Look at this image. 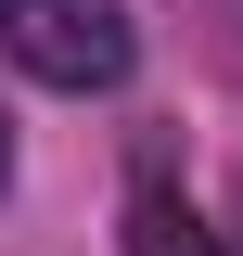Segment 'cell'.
<instances>
[{"instance_id":"cell-1","label":"cell","mask_w":243,"mask_h":256,"mask_svg":"<svg viewBox=\"0 0 243 256\" xmlns=\"http://www.w3.org/2000/svg\"><path fill=\"white\" fill-rule=\"evenodd\" d=\"M0 38L38 90H128V64H141L128 0H0Z\"/></svg>"},{"instance_id":"cell-3","label":"cell","mask_w":243,"mask_h":256,"mask_svg":"<svg viewBox=\"0 0 243 256\" xmlns=\"http://www.w3.org/2000/svg\"><path fill=\"white\" fill-rule=\"evenodd\" d=\"M0 180H13V116H0Z\"/></svg>"},{"instance_id":"cell-2","label":"cell","mask_w":243,"mask_h":256,"mask_svg":"<svg viewBox=\"0 0 243 256\" xmlns=\"http://www.w3.org/2000/svg\"><path fill=\"white\" fill-rule=\"evenodd\" d=\"M128 256H230V244L192 218L180 192H141V205H128Z\"/></svg>"}]
</instances>
